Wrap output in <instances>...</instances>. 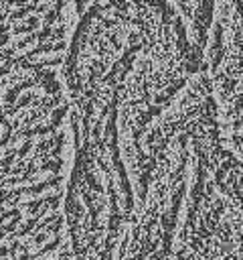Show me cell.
Wrapping results in <instances>:
<instances>
[{"label":"cell","instance_id":"cell-1","mask_svg":"<svg viewBox=\"0 0 243 260\" xmlns=\"http://www.w3.org/2000/svg\"><path fill=\"white\" fill-rule=\"evenodd\" d=\"M144 260H243V163L225 148L217 120L199 136L176 224Z\"/></svg>","mask_w":243,"mask_h":260},{"label":"cell","instance_id":"cell-2","mask_svg":"<svg viewBox=\"0 0 243 260\" xmlns=\"http://www.w3.org/2000/svg\"><path fill=\"white\" fill-rule=\"evenodd\" d=\"M205 71L225 148L243 163V0L215 2Z\"/></svg>","mask_w":243,"mask_h":260}]
</instances>
